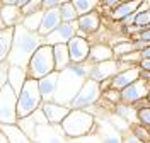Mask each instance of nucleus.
I'll list each match as a JSON object with an SVG mask.
<instances>
[{"instance_id":"nucleus-26","label":"nucleus","mask_w":150,"mask_h":143,"mask_svg":"<svg viewBox=\"0 0 150 143\" xmlns=\"http://www.w3.org/2000/svg\"><path fill=\"white\" fill-rule=\"evenodd\" d=\"M112 46V51H114V58H120L121 55L125 53H130V51H135L137 46H135V41L131 38H123V39H118L111 43Z\"/></svg>"},{"instance_id":"nucleus-12","label":"nucleus","mask_w":150,"mask_h":143,"mask_svg":"<svg viewBox=\"0 0 150 143\" xmlns=\"http://www.w3.org/2000/svg\"><path fill=\"white\" fill-rule=\"evenodd\" d=\"M118 72V60L111 58V60H104V61H97L91 65V72H89V78H94L97 82H104L109 80L116 75Z\"/></svg>"},{"instance_id":"nucleus-46","label":"nucleus","mask_w":150,"mask_h":143,"mask_svg":"<svg viewBox=\"0 0 150 143\" xmlns=\"http://www.w3.org/2000/svg\"><path fill=\"white\" fill-rule=\"evenodd\" d=\"M2 7H4V4H2V2H0V12H2Z\"/></svg>"},{"instance_id":"nucleus-23","label":"nucleus","mask_w":150,"mask_h":143,"mask_svg":"<svg viewBox=\"0 0 150 143\" xmlns=\"http://www.w3.org/2000/svg\"><path fill=\"white\" fill-rule=\"evenodd\" d=\"M112 109H114V113H116V114H120L121 118H125L130 124L138 123V109H137V106L120 101L118 104H114Z\"/></svg>"},{"instance_id":"nucleus-44","label":"nucleus","mask_w":150,"mask_h":143,"mask_svg":"<svg viewBox=\"0 0 150 143\" xmlns=\"http://www.w3.org/2000/svg\"><path fill=\"white\" fill-rule=\"evenodd\" d=\"M28 2H29V0H17V5H19V7H24Z\"/></svg>"},{"instance_id":"nucleus-38","label":"nucleus","mask_w":150,"mask_h":143,"mask_svg":"<svg viewBox=\"0 0 150 143\" xmlns=\"http://www.w3.org/2000/svg\"><path fill=\"white\" fill-rule=\"evenodd\" d=\"M65 2H70V0H43V7L45 9H50V7H60L62 4Z\"/></svg>"},{"instance_id":"nucleus-14","label":"nucleus","mask_w":150,"mask_h":143,"mask_svg":"<svg viewBox=\"0 0 150 143\" xmlns=\"http://www.w3.org/2000/svg\"><path fill=\"white\" fill-rule=\"evenodd\" d=\"M41 109L46 116L48 123L51 124H62V121L65 119V116L70 113V106L60 104L56 101H45L41 104Z\"/></svg>"},{"instance_id":"nucleus-43","label":"nucleus","mask_w":150,"mask_h":143,"mask_svg":"<svg viewBox=\"0 0 150 143\" xmlns=\"http://www.w3.org/2000/svg\"><path fill=\"white\" fill-rule=\"evenodd\" d=\"M142 106H150V92H149V95H147V99L142 102ZM142 106H140V107H142Z\"/></svg>"},{"instance_id":"nucleus-2","label":"nucleus","mask_w":150,"mask_h":143,"mask_svg":"<svg viewBox=\"0 0 150 143\" xmlns=\"http://www.w3.org/2000/svg\"><path fill=\"white\" fill-rule=\"evenodd\" d=\"M41 44H43V36L38 31H29L19 22L17 26H14V39L7 61L10 65L28 67L31 56Z\"/></svg>"},{"instance_id":"nucleus-35","label":"nucleus","mask_w":150,"mask_h":143,"mask_svg":"<svg viewBox=\"0 0 150 143\" xmlns=\"http://www.w3.org/2000/svg\"><path fill=\"white\" fill-rule=\"evenodd\" d=\"M9 68H10V63L7 60L0 61V89L9 82Z\"/></svg>"},{"instance_id":"nucleus-11","label":"nucleus","mask_w":150,"mask_h":143,"mask_svg":"<svg viewBox=\"0 0 150 143\" xmlns=\"http://www.w3.org/2000/svg\"><path fill=\"white\" fill-rule=\"evenodd\" d=\"M77 34V20L75 22H62L56 29H53L50 34L43 36V43L46 44H58V43H68Z\"/></svg>"},{"instance_id":"nucleus-21","label":"nucleus","mask_w":150,"mask_h":143,"mask_svg":"<svg viewBox=\"0 0 150 143\" xmlns=\"http://www.w3.org/2000/svg\"><path fill=\"white\" fill-rule=\"evenodd\" d=\"M0 130L7 135L9 142L12 143H26L31 142L28 138V135L22 131V128L17 123H0Z\"/></svg>"},{"instance_id":"nucleus-4","label":"nucleus","mask_w":150,"mask_h":143,"mask_svg":"<svg viewBox=\"0 0 150 143\" xmlns=\"http://www.w3.org/2000/svg\"><path fill=\"white\" fill-rule=\"evenodd\" d=\"M41 104H43V97L38 87V80L28 77L21 92L17 94V116L24 118V116L33 114L36 109L41 107Z\"/></svg>"},{"instance_id":"nucleus-16","label":"nucleus","mask_w":150,"mask_h":143,"mask_svg":"<svg viewBox=\"0 0 150 143\" xmlns=\"http://www.w3.org/2000/svg\"><path fill=\"white\" fill-rule=\"evenodd\" d=\"M62 24V15H60V7H50V9L43 10V19H41V26H39V34L46 36L53 29H56Z\"/></svg>"},{"instance_id":"nucleus-32","label":"nucleus","mask_w":150,"mask_h":143,"mask_svg":"<svg viewBox=\"0 0 150 143\" xmlns=\"http://www.w3.org/2000/svg\"><path fill=\"white\" fill-rule=\"evenodd\" d=\"M43 9H45V7H43V0H29L24 7H21L22 15L34 14V12H39V10H43Z\"/></svg>"},{"instance_id":"nucleus-22","label":"nucleus","mask_w":150,"mask_h":143,"mask_svg":"<svg viewBox=\"0 0 150 143\" xmlns=\"http://www.w3.org/2000/svg\"><path fill=\"white\" fill-rule=\"evenodd\" d=\"M53 56H55V70L56 72H62L65 67H68V65L72 63L67 43L53 44Z\"/></svg>"},{"instance_id":"nucleus-28","label":"nucleus","mask_w":150,"mask_h":143,"mask_svg":"<svg viewBox=\"0 0 150 143\" xmlns=\"http://www.w3.org/2000/svg\"><path fill=\"white\" fill-rule=\"evenodd\" d=\"M43 10H45V9H43ZM43 10L34 12V14H28V15H22L21 24H22L24 27H28L29 31H39L41 19H43Z\"/></svg>"},{"instance_id":"nucleus-34","label":"nucleus","mask_w":150,"mask_h":143,"mask_svg":"<svg viewBox=\"0 0 150 143\" xmlns=\"http://www.w3.org/2000/svg\"><path fill=\"white\" fill-rule=\"evenodd\" d=\"M138 123L150 128V106H142L138 107Z\"/></svg>"},{"instance_id":"nucleus-9","label":"nucleus","mask_w":150,"mask_h":143,"mask_svg":"<svg viewBox=\"0 0 150 143\" xmlns=\"http://www.w3.org/2000/svg\"><path fill=\"white\" fill-rule=\"evenodd\" d=\"M103 26V15L99 10H92V12H87L79 15L77 19V34L85 36V38H91L92 34H96Z\"/></svg>"},{"instance_id":"nucleus-27","label":"nucleus","mask_w":150,"mask_h":143,"mask_svg":"<svg viewBox=\"0 0 150 143\" xmlns=\"http://www.w3.org/2000/svg\"><path fill=\"white\" fill-rule=\"evenodd\" d=\"M72 4L77 9L79 15L87 14V12H92V10H97L101 7V0H72Z\"/></svg>"},{"instance_id":"nucleus-24","label":"nucleus","mask_w":150,"mask_h":143,"mask_svg":"<svg viewBox=\"0 0 150 143\" xmlns=\"http://www.w3.org/2000/svg\"><path fill=\"white\" fill-rule=\"evenodd\" d=\"M12 39H14V27H4L0 31V61L7 60L9 56Z\"/></svg>"},{"instance_id":"nucleus-3","label":"nucleus","mask_w":150,"mask_h":143,"mask_svg":"<svg viewBox=\"0 0 150 143\" xmlns=\"http://www.w3.org/2000/svg\"><path fill=\"white\" fill-rule=\"evenodd\" d=\"M96 116L85 109H70L62 121V130L67 138H84L96 130Z\"/></svg>"},{"instance_id":"nucleus-6","label":"nucleus","mask_w":150,"mask_h":143,"mask_svg":"<svg viewBox=\"0 0 150 143\" xmlns=\"http://www.w3.org/2000/svg\"><path fill=\"white\" fill-rule=\"evenodd\" d=\"M103 95V89H101V82L94 80V78H87L84 85L80 87V90L75 94V97L70 101V109H85L91 111L99 104Z\"/></svg>"},{"instance_id":"nucleus-8","label":"nucleus","mask_w":150,"mask_h":143,"mask_svg":"<svg viewBox=\"0 0 150 143\" xmlns=\"http://www.w3.org/2000/svg\"><path fill=\"white\" fill-rule=\"evenodd\" d=\"M149 92H150V82L140 77L138 80H135L133 84H130L128 87H125L121 90V101L135 106L142 101H145Z\"/></svg>"},{"instance_id":"nucleus-17","label":"nucleus","mask_w":150,"mask_h":143,"mask_svg":"<svg viewBox=\"0 0 150 143\" xmlns=\"http://www.w3.org/2000/svg\"><path fill=\"white\" fill-rule=\"evenodd\" d=\"M111 58H114V51L109 43L97 41V43L91 44V51H89V58H87V61L91 65L97 63V61H104V60H111Z\"/></svg>"},{"instance_id":"nucleus-13","label":"nucleus","mask_w":150,"mask_h":143,"mask_svg":"<svg viewBox=\"0 0 150 143\" xmlns=\"http://www.w3.org/2000/svg\"><path fill=\"white\" fill-rule=\"evenodd\" d=\"M140 65H135V67L126 68V70H118L116 75L109 80V87L116 89V90H123L125 87H128L130 84H133L135 80L140 78Z\"/></svg>"},{"instance_id":"nucleus-1","label":"nucleus","mask_w":150,"mask_h":143,"mask_svg":"<svg viewBox=\"0 0 150 143\" xmlns=\"http://www.w3.org/2000/svg\"><path fill=\"white\" fill-rule=\"evenodd\" d=\"M91 72V63H70L65 67L60 75H58V87H56L55 101L60 104H70V101L75 97V94L80 90V87L84 85V82L89 78Z\"/></svg>"},{"instance_id":"nucleus-40","label":"nucleus","mask_w":150,"mask_h":143,"mask_svg":"<svg viewBox=\"0 0 150 143\" xmlns=\"http://www.w3.org/2000/svg\"><path fill=\"white\" fill-rule=\"evenodd\" d=\"M140 53H142V60H145V58H150V44H149L147 48H143Z\"/></svg>"},{"instance_id":"nucleus-45","label":"nucleus","mask_w":150,"mask_h":143,"mask_svg":"<svg viewBox=\"0 0 150 143\" xmlns=\"http://www.w3.org/2000/svg\"><path fill=\"white\" fill-rule=\"evenodd\" d=\"M4 27H7V26L4 24V20H2V17H0V31H2V29H4Z\"/></svg>"},{"instance_id":"nucleus-31","label":"nucleus","mask_w":150,"mask_h":143,"mask_svg":"<svg viewBox=\"0 0 150 143\" xmlns=\"http://www.w3.org/2000/svg\"><path fill=\"white\" fill-rule=\"evenodd\" d=\"M101 101H106V102L112 104V107H114V104H118V102L121 101V90H116V89H111V87H109V89L103 90Z\"/></svg>"},{"instance_id":"nucleus-7","label":"nucleus","mask_w":150,"mask_h":143,"mask_svg":"<svg viewBox=\"0 0 150 143\" xmlns=\"http://www.w3.org/2000/svg\"><path fill=\"white\" fill-rule=\"evenodd\" d=\"M17 92L9 82L0 89V123H17Z\"/></svg>"},{"instance_id":"nucleus-29","label":"nucleus","mask_w":150,"mask_h":143,"mask_svg":"<svg viewBox=\"0 0 150 143\" xmlns=\"http://www.w3.org/2000/svg\"><path fill=\"white\" fill-rule=\"evenodd\" d=\"M60 15H62V22H75L79 19V12L74 7L72 0L60 5Z\"/></svg>"},{"instance_id":"nucleus-25","label":"nucleus","mask_w":150,"mask_h":143,"mask_svg":"<svg viewBox=\"0 0 150 143\" xmlns=\"http://www.w3.org/2000/svg\"><path fill=\"white\" fill-rule=\"evenodd\" d=\"M17 124L22 128V131L28 135L29 140H36V131H38V119L34 114H29V116H24V118H19L17 119Z\"/></svg>"},{"instance_id":"nucleus-37","label":"nucleus","mask_w":150,"mask_h":143,"mask_svg":"<svg viewBox=\"0 0 150 143\" xmlns=\"http://www.w3.org/2000/svg\"><path fill=\"white\" fill-rule=\"evenodd\" d=\"M133 39H142V41H149L150 43V26L149 27H143L138 34L133 36Z\"/></svg>"},{"instance_id":"nucleus-41","label":"nucleus","mask_w":150,"mask_h":143,"mask_svg":"<svg viewBox=\"0 0 150 143\" xmlns=\"http://www.w3.org/2000/svg\"><path fill=\"white\" fill-rule=\"evenodd\" d=\"M9 142V138H7V135L4 133L2 130H0V143H7Z\"/></svg>"},{"instance_id":"nucleus-19","label":"nucleus","mask_w":150,"mask_h":143,"mask_svg":"<svg viewBox=\"0 0 150 143\" xmlns=\"http://www.w3.org/2000/svg\"><path fill=\"white\" fill-rule=\"evenodd\" d=\"M0 17L4 20V24L7 27H14L17 26L19 22L22 20V10L17 4H10V5H4L2 12H0Z\"/></svg>"},{"instance_id":"nucleus-20","label":"nucleus","mask_w":150,"mask_h":143,"mask_svg":"<svg viewBox=\"0 0 150 143\" xmlns=\"http://www.w3.org/2000/svg\"><path fill=\"white\" fill-rule=\"evenodd\" d=\"M28 80V68L26 67H19V65H10L9 68V85L16 90L21 92V89L24 85V82Z\"/></svg>"},{"instance_id":"nucleus-18","label":"nucleus","mask_w":150,"mask_h":143,"mask_svg":"<svg viewBox=\"0 0 150 143\" xmlns=\"http://www.w3.org/2000/svg\"><path fill=\"white\" fill-rule=\"evenodd\" d=\"M142 4H143V0H125L123 4L118 5V7L108 10V12H109V19H111L112 22H120V20L125 19L126 15L137 12V10L140 9Z\"/></svg>"},{"instance_id":"nucleus-42","label":"nucleus","mask_w":150,"mask_h":143,"mask_svg":"<svg viewBox=\"0 0 150 143\" xmlns=\"http://www.w3.org/2000/svg\"><path fill=\"white\" fill-rule=\"evenodd\" d=\"M4 5H10V4H17V0H0Z\"/></svg>"},{"instance_id":"nucleus-5","label":"nucleus","mask_w":150,"mask_h":143,"mask_svg":"<svg viewBox=\"0 0 150 143\" xmlns=\"http://www.w3.org/2000/svg\"><path fill=\"white\" fill-rule=\"evenodd\" d=\"M28 77L39 80L41 77L55 72V56H53V46L43 43L34 51L28 63Z\"/></svg>"},{"instance_id":"nucleus-15","label":"nucleus","mask_w":150,"mask_h":143,"mask_svg":"<svg viewBox=\"0 0 150 143\" xmlns=\"http://www.w3.org/2000/svg\"><path fill=\"white\" fill-rule=\"evenodd\" d=\"M58 75H60V72L55 70V72L41 77L38 80V87H39V92H41V97H43V102L45 101H55L56 87H58Z\"/></svg>"},{"instance_id":"nucleus-10","label":"nucleus","mask_w":150,"mask_h":143,"mask_svg":"<svg viewBox=\"0 0 150 143\" xmlns=\"http://www.w3.org/2000/svg\"><path fill=\"white\" fill-rule=\"evenodd\" d=\"M91 39L80 36V34H75L74 38L67 43L68 46V53H70V60L74 63H84L89 58V51H91Z\"/></svg>"},{"instance_id":"nucleus-39","label":"nucleus","mask_w":150,"mask_h":143,"mask_svg":"<svg viewBox=\"0 0 150 143\" xmlns=\"http://www.w3.org/2000/svg\"><path fill=\"white\" fill-rule=\"evenodd\" d=\"M140 68H142V70H147V72H150V58L142 60V61H140Z\"/></svg>"},{"instance_id":"nucleus-30","label":"nucleus","mask_w":150,"mask_h":143,"mask_svg":"<svg viewBox=\"0 0 150 143\" xmlns=\"http://www.w3.org/2000/svg\"><path fill=\"white\" fill-rule=\"evenodd\" d=\"M135 24H138L140 27H149L150 26V7L147 4H142L140 9L137 10V20Z\"/></svg>"},{"instance_id":"nucleus-36","label":"nucleus","mask_w":150,"mask_h":143,"mask_svg":"<svg viewBox=\"0 0 150 143\" xmlns=\"http://www.w3.org/2000/svg\"><path fill=\"white\" fill-rule=\"evenodd\" d=\"M125 0H101V7L104 10H111L114 7H118L120 4H123Z\"/></svg>"},{"instance_id":"nucleus-33","label":"nucleus","mask_w":150,"mask_h":143,"mask_svg":"<svg viewBox=\"0 0 150 143\" xmlns=\"http://www.w3.org/2000/svg\"><path fill=\"white\" fill-rule=\"evenodd\" d=\"M131 130L142 142H150V128H147V126H143L140 123H135L131 124Z\"/></svg>"}]
</instances>
